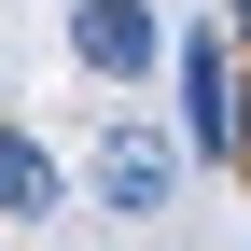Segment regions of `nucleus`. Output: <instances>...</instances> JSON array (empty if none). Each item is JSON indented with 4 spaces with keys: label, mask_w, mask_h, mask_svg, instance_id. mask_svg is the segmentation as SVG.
I'll return each instance as SVG.
<instances>
[{
    "label": "nucleus",
    "mask_w": 251,
    "mask_h": 251,
    "mask_svg": "<svg viewBox=\"0 0 251 251\" xmlns=\"http://www.w3.org/2000/svg\"><path fill=\"white\" fill-rule=\"evenodd\" d=\"M237 168H251V70H237Z\"/></svg>",
    "instance_id": "nucleus-5"
},
{
    "label": "nucleus",
    "mask_w": 251,
    "mask_h": 251,
    "mask_svg": "<svg viewBox=\"0 0 251 251\" xmlns=\"http://www.w3.org/2000/svg\"><path fill=\"white\" fill-rule=\"evenodd\" d=\"M181 196V140H153L140 112L98 126V209H126V224H153V209Z\"/></svg>",
    "instance_id": "nucleus-2"
},
{
    "label": "nucleus",
    "mask_w": 251,
    "mask_h": 251,
    "mask_svg": "<svg viewBox=\"0 0 251 251\" xmlns=\"http://www.w3.org/2000/svg\"><path fill=\"white\" fill-rule=\"evenodd\" d=\"M168 70H181V140L196 153H237V56L224 42H181Z\"/></svg>",
    "instance_id": "nucleus-3"
},
{
    "label": "nucleus",
    "mask_w": 251,
    "mask_h": 251,
    "mask_svg": "<svg viewBox=\"0 0 251 251\" xmlns=\"http://www.w3.org/2000/svg\"><path fill=\"white\" fill-rule=\"evenodd\" d=\"M224 28H237V42H251V0H224Z\"/></svg>",
    "instance_id": "nucleus-6"
},
{
    "label": "nucleus",
    "mask_w": 251,
    "mask_h": 251,
    "mask_svg": "<svg viewBox=\"0 0 251 251\" xmlns=\"http://www.w3.org/2000/svg\"><path fill=\"white\" fill-rule=\"evenodd\" d=\"M56 196H70V168H56V153L28 140V126H0V209H14V224H42Z\"/></svg>",
    "instance_id": "nucleus-4"
},
{
    "label": "nucleus",
    "mask_w": 251,
    "mask_h": 251,
    "mask_svg": "<svg viewBox=\"0 0 251 251\" xmlns=\"http://www.w3.org/2000/svg\"><path fill=\"white\" fill-rule=\"evenodd\" d=\"M70 56H84L98 84H153L181 42H168V14H153V0H70Z\"/></svg>",
    "instance_id": "nucleus-1"
}]
</instances>
